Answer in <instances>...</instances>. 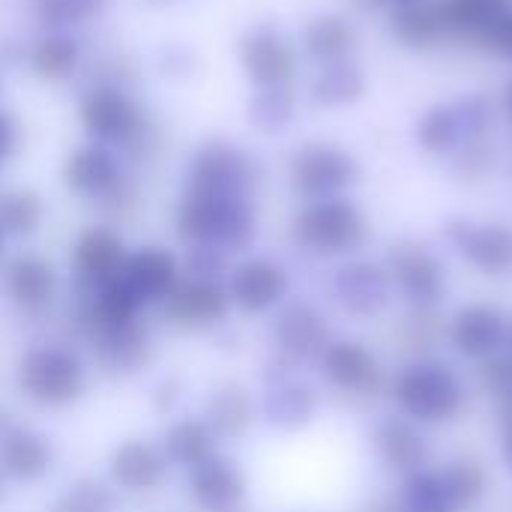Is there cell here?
<instances>
[{
    "label": "cell",
    "instance_id": "cell-1",
    "mask_svg": "<svg viewBox=\"0 0 512 512\" xmlns=\"http://www.w3.org/2000/svg\"><path fill=\"white\" fill-rule=\"evenodd\" d=\"M174 228L186 246H207V249H219L228 255L252 243L255 210L249 198L183 189Z\"/></svg>",
    "mask_w": 512,
    "mask_h": 512
},
{
    "label": "cell",
    "instance_id": "cell-2",
    "mask_svg": "<svg viewBox=\"0 0 512 512\" xmlns=\"http://www.w3.org/2000/svg\"><path fill=\"white\" fill-rule=\"evenodd\" d=\"M78 123L93 144L132 150L147 144L150 138V114L147 108L117 84H96L78 102Z\"/></svg>",
    "mask_w": 512,
    "mask_h": 512
},
{
    "label": "cell",
    "instance_id": "cell-3",
    "mask_svg": "<svg viewBox=\"0 0 512 512\" xmlns=\"http://www.w3.org/2000/svg\"><path fill=\"white\" fill-rule=\"evenodd\" d=\"M393 399L417 423L438 426L450 423L465 408V384L462 378L438 360H420L405 366L393 381Z\"/></svg>",
    "mask_w": 512,
    "mask_h": 512
},
{
    "label": "cell",
    "instance_id": "cell-4",
    "mask_svg": "<svg viewBox=\"0 0 512 512\" xmlns=\"http://www.w3.org/2000/svg\"><path fill=\"white\" fill-rule=\"evenodd\" d=\"M18 387L33 405L63 411L87 393V366L72 348L33 345L18 360Z\"/></svg>",
    "mask_w": 512,
    "mask_h": 512
},
{
    "label": "cell",
    "instance_id": "cell-5",
    "mask_svg": "<svg viewBox=\"0 0 512 512\" xmlns=\"http://www.w3.org/2000/svg\"><path fill=\"white\" fill-rule=\"evenodd\" d=\"M366 216L345 198L309 201L294 219V243L312 255H348L366 246Z\"/></svg>",
    "mask_w": 512,
    "mask_h": 512
},
{
    "label": "cell",
    "instance_id": "cell-6",
    "mask_svg": "<svg viewBox=\"0 0 512 512\" xmlns=\"http://www.w3.org/2000/svg\"><path fill=\"white\" fill-rule=\"evenodd\" d=\"M258 177H261L258 162L243 147L225 138H210V141H201L189 159L186 189L249 198L258 186Z\"/></svg>",
    "mask_w": 512,
    "mask_h": 512
},
{
    "label": "cell",
    "instance_id": "cell-7",
    "mask_svg": "<svg viewBox=\"0 0 512 512\" xmlns=\"http://www.w3.org/2000/svg\"><path fill=\"white\" fill-rule=\"evenodd\" d=\"M63 186L69 195L84 198V201H117L126 192V177L117 153L102 144H78L66 153L63 168H60Z\"/></svg>",
    "mask_w": 512,
    "mask_h": 512
},
{
    "label": "cell",
    "instance_id": "cell-8",
    "mask_svg": "<svg viewBox=\"0 0 512 512\" xmlns=\"http://www.w3.org/2000/svg\"><path fill=\"white\" fill-rule=\"evenodd\" d=\"M291 186L306 201L342 198V192L357 180V162L330 144H306L291 156L288 168Z\"/></svg>",
    "mask_w": 512,
    "mask_h": 512
},
{
    "label": "cell",
    "instance_id": "cell-9",
    "mask_svg": "<svg viewBox=\"0 0 512 512\" xmlns=\"http://www.w3.org/2000/svg\"><path fill=\"white\" fill-rule=\"evenodd\" d=\"M237 60L243 75L258 90H285V84L297 72V54L291 39L270 24H258L240 36Z\"/></svg>",
    "mask_w": 512,
    "mask_h": 512
},
{
    "label": "cell",
    "instance_id": "cell-10",
    "mask_svg": "<svg viewBox=\"0 0 512 512\" xmlns=\"http://www.w3.org/2000/svg\"><path fill=\"white\" fill-rule=\"evenodd\" d=\"M387 276L399 288V294L420 312L438 306L447 291L444 264L429 246H420V243L393 246L387 258Z\"/></svg>",
    "mask_w": 512,
    "mask_h": 512
},
{
    "label": "cell",
    "instance_id": "cell-11",
    "mask_svg": "<svg viewBox=\"0 0 512 512\" xmlns=\"http://www.w3.org/2000/svg\"><path fill=\"white\" fill-rule=\"evenodd\" d=\"M225 288L234 309L243 315H264L288 297L291 279L288 270L273 258H246L231 270Z\"/></svg>",
    "mask_w": 512,
    "mask_h": 512
},
{
    "label": "cell",
    "instance_id": "cell-12",
    "mask_svg": "<svg viewBox=\"0 0 512 512\" xmlns=\"http://www.w3.org/2000/svg\"><path fill=\"white\" fill-rule=\"evenodd\" d=\"M165 318L183 330H210L231 312V297L222 279H189L162 303Z\"/></svg>",
    "mask_w": 512,
    "mask_h": 512
},
{
    "label": "cell",
    "instance_id": "cell-13",
    "mask_svg": "<svg viewBox=\"0 0 512 512\" xmlns=\"http://www.w3.org/2000/svg\"><path fill=\"white\" fill-rule=\"evenodd\" d=\"M54 465V444L18 426L9 414H0V471L15 483H39Z\"/></svg>",
    "mask_w": 512,
    "mask_h": 512
},
{
    "label": "cell",
    "instance_id": "cell-14",
    "mask_svg": "<svg viewBox=\"0 0 512 512\" xmlns=\"http://www.w3.org/2000/svg\"><path fill=\"white\" fill-rule=\"evenodd\" d=\"M84 333L90 339V348L99 360V366L111 375H132L150 360V336L147 330L132 324H99L84 321Z\"/></svg>",
    "mask_w": 512,
    "mask_h": 512
},
{
    "label": "cell",
    "instance_id": "cell-15",
    "mask_svg": "<svg viewBox=\"0 0 512 512\" xmlns=\"http://www.w3.org/2000/svg\"><path fill=\"white\" fill-rule=\"evenodd\" d=\"M186 489L201 512H237L246 501V474L234 459L213 453L189 471Z\"/></svg>",
    "mask_w": 512,
    "mask_h": 512
},
{
    "label": "cell",
    "instance_id": "cell-16",
    "mask_svg": "<svg viewBox=\"0 0 512 512\" xmlns=\"http://www.w3.org/2000/svg\"><path fill=\"white\" fill-rule=\"evenodd\" d=\"M450 345L468 360H489L507 345V315L489 303H468L450 321Z\"/></svg>",
    "mask_w": 512,
    "mask_h": 512
},
{
    "label": "cell",
    "instance_id": "cell-17",
    "mask_svg": "<svg viewBox=\"0 0 512 512\" xmlns=\"http://www.w3.org/2000/svg\"><path fill=\"white\" fill-rule=\"evenodd\" d=\"M126 243L123 237L108 228V225H90L75 237L72 246V267L75 276L84 288H99L105 282H111L114 276H120L123 264H126Z\"/></svg>",
    "mask_w": 512,
    "mask_h": 512
},
{
    "label": "cell",
    "instance_id": "cell-18",
    "mask_svg": "<svg viewBox=\"0 0 512 512\" xmlns=\"http://www.w3.org/2000/svg\"><path fill=\"white\" fill-rule=\"evenodd\" d=\"M120 276L144 306H162L180 285V261L165 246H141L126 255Z\"/></svg>",
    "mask_w": 512,
    "mask_h": 512
},
{
    "label": "cell",
    "instance_id": "cell-19",
    "mask_svg": "<svg viewBox=\"0 0 512 512\" xmlns=\"http://www.w3.org/2000/svg\"><path fill=\"white\" fill-rule=\"evenodd\" d=\"M6 297L24 312H45L60 291V273L54 264L36 252L15 255L3 270Z\"/></svg>",
    "mask_w": 512,
    "mask_h": 512
},
{
    "label": "cell",
    "instance_id": "cell-20",
    "mask_svg": "<svg viewBox=\"0 0 512 512\" xmlns=\"http://www.w3.org/2000/svg\"><path fill=\"white\" fill-rule=\"evenodd\" d=\"M168 468H171V462L162 453V447L138 441V438L117 444L108 459V474H111L114 489L129 492V495L159 489L162 480L168 477Z\"/></svg>",
    "mask_w": 512,
    "mask_h": 512
},
{
    "label": "cell",
    "instance_id": "cell-21",
    "mask_svg": "<svg viewBox=\"0 0 512 512\" xmlns=\"http://www.w3.org/2000/svg\"><path fill=\"white\" fill-rule=\"evenodd\" d=\"M273 342L282 357L309 360L324 354L330 345V330L324 315L309 303H288L273 321Z\"/></svg>",
    "mask_w": 512,
    "mask_h": 512
},
{
    "label": "cell",
    "instance_id": "cell-22",
    "mask_svg": "<svg viewBox=\"0 0 512 512\" xmlns=\"http://www.w3.org/2000/svg\"><path fill=\"white\" fill-rule=\"evenodd\" d=\"M321 369L327 375V381L345 393H375L381 384V363L378 357L354 339H342V342H330L321 354Z\"/></svg>",
    "mask_w": 512,
    "mask_h": 512
},
{
    "label": "cell",
    "instance_id": "cell-23",
    "mask_svg": "<svg viewBox=\"0 0 512 512\" xmlns=\"http://www.w3.org/2000/svg\"><path fill=\"white\" fill-rule=\"evenodd\" d=\"M258 408L252 393L237 384V381H225L219 384L204 408V420L210 426V432L216 435V441H240L249 435V429L255 426Z\"/></svg>",
    "mask_w": 512,
    "mask_h": 512
},
{
    "label": "cell",
    "instance_id": "cell-24",
    "mask_svg": "<svg viewBox=\"0 0 512 512\" xmlns=\"http://www.w3.org/2000/svg\"><path fill=\"white\" fill-rule=\"evenodd\" d=\"M27 69L45 84L69 81L81 66V42L66 30H45L24 51Z\"/></svg>",
    "mask_w": 512,
    "mask_h": 512
},
{
    "label": "cell",
    "instance_id": "cell-25",
    "mask_svg": "<svg viewBox=\"0 0 512 512\" xmlns=\"http://www.w3.org/2000/svg\"><path fill=\"white\" fill-rule=\"evenodd\" d=\"M453 240L462 258L486 276L512 273V228L507 225H465L462 234H453Z\"/></svg>",
    "mask_w": 512,
    "mask_h": 512
},
{
    "label": "cell",
    "instance_id": "cell-26",
    "mask_svg": "<svg viewBox=\"0 0 512 512\" xmlns=\"http://www.w3.org/2000/svg\"><path fill=\"white\" fill-rule=\"evenodd\" d=\"M336 291L342 306L357 315V318H369L378 315L387 300H390V276L372 264H351L339 273L336 279Z\"/></svg>",
    "mask_w": 512,
    "mask_h": 512
},
{
    "label": "cell",
    "instance_id": "cell-27",
    "mask_svg": "<svg viewBox=\"0 0 512 512\" xmlns=\"http://www.w3.org/2000/svg\"><path fill=\"white\" fill-rule=\"evenodd\" d=\"M375 450L381 456V462L393 471H420V465L426 462V438L414 429V423L408 420H384L375 429Z\"/></svg>",
    "mask_w": 512,
    "mask_h": 512
},
{
    "label": "cell",
    "instance_id": "cell-28",
    "mask_svg": "<svg viewBox=\"0 0 512 512\" xmlns=\"http://www.w3.org/2000/svg\"><path fill=\"white\" fill-rule=\"evenodd\" d=\"M213 444H216V435L210 432L204 417H183L168 426L162 438V453L168 456L171 465L192 471L207 456H213Z\"/></svg>",
    "mask_w": 512,
    "mask_h": 512
},
{
    "label": "cell",
    "instance_id": "cell-29",
    "mask_svg": "<svg viewBox=\"0 0 512 512\" xmlns=\"http://www.w3.org/2000/svg\"><path fill=\"white\" fill-rule=\"evenodd\" d=\"M315 414V393L306 384L297 381H279L267 390L264 396V417L273 426L282 429H297L309 423Z\"/></svg>",
    "mask_w": 512,
    "mask_h": 512
},
{
    "label": "cell",
    "instance_id": "cell-30",
    "mask_svg": "<svg viewBox=\"0 0 512 512\" xmlns=\"http://www.w3.org/2000/svg\"><path fill=\"white\" fill-rule=\"evenodd\" d=\"M438 477L447 501L456 512H471L474 507H480V501L489 492L486 468L474 459H453L444 471H438Z\"/></svg>",
    "mask_w": 512,
    "mask_h": 512
},
{
    "label": "cell",
    "instance_id": "cell-31",
    "mask_svg": "<svg viewBox=\"0 0 512 512\" xmlns=\"http://www.w3.org/2000/svg\"><path fill=\"white\" fill-rule=\"evenodd\" d=\"M303 48L318 63H336L354 48V30L339 15H318L303 30Z\"/></svg>",
    "mask_w": 512,
    "mask_h": 512
},
{
    "label": "cell",
    "instance_id": "cell-32",
    "mask_svg": "<svg viewBox=\"0 0 512 512\" xmlns=\"http://www.w3.org/2000/svg\"><path fill=\"white\" fill-rule=\"evenodd\" d=\"M45 222V201L33 189H9L0 195V231L3 237L27 240Z\"/></svg>",
    "mask_w": 512,
    "mask_h": 512
},
{
    "label": "cell",
    "instance_id": "cell-33",
    "mask_svg": "<svg viewBox=\"0 0 512 512\" xmlns=\"http://www.w3.org/2000/svg\"><path fill=\"white\" fill-rule=\"evenodd\" d=\"M111 0H27L30 15L45 30H75L96 21Z\"/></svg>",
    "mask_w": 512,
    "mask_h": 512
},
{
    "label": "cell",
    "instance_id": "cell-34",
    "mask_svg": "<svg viewBox=\"0 0 512 512\" xmlns=\"http://www.w3.org/2000/svg\"><path fill=\"white\" fill-rule=\"evenodd\" d=\"M48 512H120V504L117 492L108 483L96 477H81L54 498Z\"/></svg>",
    "mask_w": 512,
    "mask_h": 512
},
{
    "label": "cell",
    "instance_id": "cell-35",
    "mask_svg": "<svg viewBox=\"0 0 512 512\" xmlns=\"http://www.w3.org/2000/svg\"><path fill=\"white\" fill-rule=\"evenodd\" d=\"M402 512H456L444 495L438 471H414L408 477Z\"/></svg>",
    "mask_w": 512,
    "mask_h": 512
},
{
    "label": "cell",
    "instance_id": "cell-36",
    "mask_svg": "<svg viewBox=\"0 0 512 512\" xmlns=\"http://www.w3.org/2000/svg\"><path fill=\"white\" fill-rule=\"evenodd\" d=\"M507 0H447L444 6V21L456 24V27H468L483 33L501 12H507Z\"/></svg>",
    "mask_w": 512,
    "mask_h": 512
},
{
    "label": "cell",
    "instance_id": "cell-37",
    "mask_svg": "<svg viewBox=\"0 0 512 512\" xmlns=\"http://www.w3.org/2000/svg\"><path fill=\"white\" fill-rule=\"evenodd\" d=\"M249 117L261 129H273L291 120V108L285 105V90H261L249 105Z\"/></svg>",
    "mask_w": 512,
    "mask_h": 512
},
{
    "label": "cell",
    "instance_id": "cell-38",
    "mask_svg": "<svg viewBox=\"0 0 512 512\" xmlns=\"http://www.w3.org/2000/svg\"><path fill=\"white\" fill-rule=\"evenodd\" d=\"M486 366H483V372H480V381H483V387H486V393L498 402V405H504V402H510L512 399V354L510 357H489V360H483Z\"/></svg>",
    "mask_w": 512,
    "mask_h": 512
},
{
    "label": "cell",
    "instance_id": "cell-39",
    "mask_svg": "<svg viewBox=\"0 0 512 512\" xmlns=\"http://www.w3.org/2000/svg\"><path fill=\"white\" fill-rule=\"evenodd\" d=\"M225 270V252L207 246H189V273L192 279H219Z\"/></svg>",
    "mask_w": 512,
    "mask_h": 512
},
{
    "label": "cell",
    "instance_id": "cell-40",
    "mask_svg": "<svg viewBox=\"0 0 512 512\" xmlns=\"http://www.w3.org/2000/svg\"><path fill=\"white\" fill-rule=\"evenodd\" d=\"M483 39L489 42V48H495L498 54L510 57L512 60V9L501 12L486 30H483Z\"/></svg>",
    "mask_w": 512,
    "mask_h": 512
},
{
    "label": "cell",
    "instance_id": "cell-41",
    "mask_svg": "<svg viewBox=\"0 0 512 512\" xmlns=\"http://www.w3.org/2000/svg\"><path fill=\"white\" fill-rule=\"evenodd\" d=\"M21 147V123L12 111H0V165H6Z\"/></svg>",
    "mask_w": 512,
    "mask_h": 512
},
{
    "label": "cell",
    "instance_id": "cell-42",
    "mask_svg": "<svg viewBox=\"0 0 512 512\" xmlns=\"http://www.w3.org/2000/svg\"><path fill=\"white\" fill-rule=\"evenodd\" d=\"M180 399H183V384H180V378H174V375L162 378V381L153 387V393H150V402H153V408H156L159 414H171V411L177 408Z\"/></svg>",
    "mask_w": 512,
    "mask_h": 512
},
{
    "label": "cell",
    "instance_id": "cell-43",
    "mask_svg": "<svg viewBox=\"0 0 512 512\" xmlns=\"http://www.w3.org/2000/svg\"><path fill=\"white\" fill-rule=\"evenodd\" d=\"M501 459L512 474V420H501Z\"/></svg>",
    "mask_w": 512,
    "mask_h": 512
},
{
    "label": "cell",
    "instance_id": "cell-44",
    "mask_svg": "<svg viewBox=\"0 0 512 512\" xmlns=\"http://www.w3.org/2000/svg\"><path fill=\"white\" fill-rule=\"evenodd\" d=\"M507 345H510V351H512V315L507 318Z\"/></svg>",
    "mask_w": 512,
    "mask_h": 512
},
{
    "label": "cell",
    "instance_id": "cell-45",
    "mask_svg": "<svg viewBox=\"0 0 512 512\" xmlns=\"http://www.w3.org/2000/svg\"><path fill=\"white\" fill-rule=\"evenodd\" d=\"M6 498V477H3V471H0V501Z\"/></svg>",
    "mask_w": 512,
    "mask_h": 512
},
{
    "label": "cell",
    "instance_id": "cell-46",
    "mask_svg": "<svg viewBox=\"0 0 512 512\" xmlns=\"http://www.w3.org/2000/svg\"><path fill=\"white\" fill-rule=\"evenodd\" d=\"M150 6H171V3H177V0H147Z\"/></svg>",
    "mask_w": 512,
    "mask_h": 512
},
{
    "label": "cell",
    "instance_id": "cell-47",
    "mask_svg": "<svg viewBox=\"0 0 512 512\" xmlns=\"http://www.w3.org/2000/svg\"><path fill=\"white\" fill-rule=\"evenodd\" d=\"M0 252H3V231H0Z\"/></svg>",
    "mask_w": 512,
    "mask_h": 512
},
{
    "label": "cell",
    "instance_id": "cell-48",
    "mask_svg": "<svg viewBox=\"0 0 512 512\" xmlns=\"http://www.w3.org/2000/svg\"><path fill=\"white\" fill-rule=\"evenodd\" d=\"M510 111H512V87H510Z\"/></svg>",
    "mask_w": 512,
    "mask_h": 512
},
{
    "label": "cell",
    "instance_id": "cell-49",
    "mask_svg": "<svg viewBox=\"0 0 512 512\" xmlns=\"http://www.w3.org/2000/svg\"><path fill=\"white\" fill-rule=\"evenodd\" d=\"M399 3H411V0H399Z\"/></svg>",
    "mask_w": 512,
    "mask_h": 512
}]
</instances>
